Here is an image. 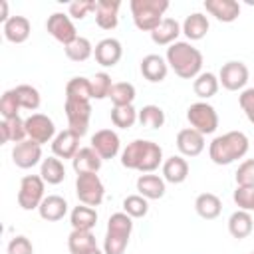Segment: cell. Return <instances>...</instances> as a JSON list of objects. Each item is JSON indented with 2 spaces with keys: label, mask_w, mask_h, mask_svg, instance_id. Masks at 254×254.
Here are the masks:
<instances>
[{
  "label": "cell",
  "mask_w": 254,
  "mask_h": 254,
  "mask_svg": "<svg viewBox=\"0 0 254 254\" xmlns=\"http://www.w3.org/2000/svg\"><path fill=\"white\" fill-rule=\"evenodd\" d=\"M240 107H242V111L246 113V117H248V121L250 123H254V87H248V89H244L242 93H240Z\"/></svg>",
  "instance_id": "cell-49"
},
{
  "label": "cell",
  "mask_w": 254,
  "mask_h": 254,
  "mask_svg": "<svg viewBox=\"0 0 254 254\" xmlns=\"http://www.w3.org/2000/svg\"><path fill=\"white\" fill-rule=\"evenodd\" d=\"M183 34L190 40V42H196V40H202L208 32V18L200 12H192L190 16L185 18L183 22Z\"/></svg>",
  "instance_id": "cell-28"
},
{
  "label": "cell",
  "mask_w": 254,
  "mask_h": 254,
  "mask_svg": "<svg viewBox=\"0 0 254 254\" xmlns=\"http://www.w3.org/2000/svg\"><path fill=\"white\" fill-rule=\"evenodd\" d=\"M218 85H220V81H218V77H216L214 73L202 71V73L196 75V79H194V83H192V89H194V93H196L200 99H208V97L216 95Z\"/></svg>",
  "instance_id": "cell-34"
},
{
  "label": "cell",
  "mask_w": 254,
  "mask_h": 254,
  "mask_svg": "<svg viewBox=\"0 0 254 254\" xmlns=\"http://www.w3.org/2000/svg\"><path fill=\"white\" fill-rule=\"evenodd\" d=\"M38 212H40V216H42L44 220L56 222V220H62V218L65 216V212H67V202H65V198L60 196V194H48V196L42 200Z\"/></svg>",
  "instance_id": "cell-23"
},
{
  "label": "cell",
  "mask_w": 254,
  "mask_h": 254,
  "mask_svg": "<svg viewBox=\"0 0 254 254\" xmlns=\"http://www.w3.org/2000/svg\"><path fill=\"white\" fill-rule=\"evenodd\" d=\"M181 32H183V28L175 18H163V22L151 32V40L157 46H171L177 42Z\"/></svg>",
  "instance_id": "cell-22"
},
{
  "label": "cell",
  "mask_w": 254,
  "mask_h": 254,
  "mask_svg": "<svg viewBox=\"0 0 254 254\" xmlns=\"http://www.w3.org/2000/svg\"><path fill=\"white\" fill-rule=\"evenodd\" d=\"M0 6H2V16H0V20H2V24H4V22L10 18V16H8V2H0Z\"/></svg>",
  "instance_id": "cell-50"
},
{
  "label": "cell",
  "mask_w": 254,
  "mask_h": 254,
  "mask_svg": "<svg viewBox=\"0 0 254 254\" xmlns=\"http://www.w3.org/2000/svg\"><path fill=\"white\" fill-rule=\"evenodd\" d=\"M139 123L147 129H159L165 123V111L159 105H143L137 115Z\"/></svg>",
  "instance_id": "cell-37"
},
{
  "label": "cell",
  "mask_w": 254,
  "mask_h": 254,
  "mask_svg": "<svg viewBox=\"0 0 254 254\" xmlns=\"http://www.w3.org/2000/svg\"><path fill=\"white\" fill-rule=\"evenodd\" d=\"M44 179L40 175H26L20 181V190H18V204L24 210H34L40 208L44 196Z\"/></svg>",
  "instance_id": "cell-7"
},
{
  "label": "cell",
  "mask_w": 254,
  "mask_h": 254,
  "mask_svg": "<svg viewBox=\"0 0 254 254\" xmlns=\"http://www.w3.org/2000/svg\"><path fill=\"white\" fill-rule=\"evenodd\" d=\"M139 111L133 105H123V107H113L111 109V123L119 129H129L135 125Z\"/></svg>",
  "instance_id": "cell-39"
},
{
  "label": "cell",
  "mask_w": 254,
  "mask_h": 254,
  "mask_svg": "<svg viewBox=\"0 0 254 254\" xmlns=\"http://www.w3.org/2000/svg\"><path fill=\"white\" fill-rule=\"evenodd\" d=\"M248 137L242 131H228L218 135L208 145V157L214 165H230L248 153Z\"/></svg>",
  "instance_id": "cell-2"
},
{
  "label": "cell",
  "mask_w": 254,
  "mask_h": 254,
  "mask_svg": "<svg viewBox=\"0 0 254 254\" xmlns=\"http://www.w3.org/2000/svg\"><path fill=\"white\" fill-rule=\"evenodd\" d=\"M113 87V81H111V75L105 73V71H99L91 77V93H93V99H105L109 97V91Z\"/></svg>",
  "instance_id": "cell-42"
},
{
  "label": "cell",
  "mask_w": 254,
  "mask_h": 254,
  "mask_svg": "<svg viewBox=\"0 0 254 254\" xmlns=\"http://www.w3.org/2000/svg\"><path fill=\"white\" fill-rule=\"evenodd\" d=\"M187 177H189V163L185 157L173 155L163 163V179L165 181L179 185V183L187 181Z\"/></svg>",
  "instance_id": "cell-24"
},
{
  "label": "cell",
  "mask_w": 254,
  "mask_h": 254,
  "mask_svg": "<svg viewBox=\"0 0 254 254\" xmlns=\"http://www.w3.org/2000/svg\"><path fill=\"white\" fill-rule=\"evenodd\" d=\"M93 50H95V48L91 46V42H89L87 38H83V36H77L71 44L64 46V52H65V56H67L71 62H85L87 58H91Z\"/></svg>",
  "instance_id": "cell-35"
},
{
  "label": "cell",
  "mask_w": 254,
  "mask_h": 254,
  "mask_svg": "<svg viewBox=\"0 0 254 254\" xmlns=\"http://www.w3.org/2000/svg\"><path fill=\"white\" fill-rule=\"evenodd\" d=\"M69 222L73 230H91L97 224V212L93 206L87 204H79L71 210L69 214Z\"/></svg>",
  "instance_id": "cell-31"
},
{
  "label": "cell",
  "mask_w": 254,
  "mask_h": 254,
  "mask_svg": "<svg viewBox=\"0 0 254 254\" xmlns=\"http://www.w3.org/2000/svg\"><path fill=\"white\" fill-rule=\"evenodd\" d=\"M167 64L183 79H192L200 73L202 54L190 42H175L167 48Z\"/></svg>",
  "instance_id": "cell-3"
},
{
  "label": "cell",
  "mask_w": 254,
  "mask_h": 254,
  "mask_svg": "<svg viewBox=\"0 0 254 254\" xmlns=\"http://www.w3.org/2000/svg\"><path fill=\"white\" fill-rule=\"evenodd\" d=\"M109 99L113 101V107H123V105H133L135 99V85L129 81H117L113 83L109 91Z\"/></svg>",
  "instance_id": "cell-36"
},
{
  "label": "cell",
  "mask_w": 254,
  "mask_h": 254,
  "mask_svg": "<svg viewBox=\"0 0 254 254\" xmlns=\"http://www.w3.org/2000/svg\"><path fill=\"white\" fill-rule=\"evenodd\" d=\"M65 117H67V129H71L75 135L83 137L89 129L91 103L89 101L65 99Z\"/></svg>",
  "instance_id": "cell-8"
},
{
  "label": "cell",
  "mask_w": 254,
  "mask_h": 254,
  "mask_svg": "<svg viewBox=\"0 0 254 254\" xmlns=\"http://www.w3.org/2000/svg\"><path fill=\"white\" fill-rule=\"evenodd\" d=\"M236 187H254V159H246L244 163H240L238 171H236Z\"/></svg>",
  "instance_id": "cell-45"
},
{
  "label": "cell",
  "mask_w": 254,
  "mask_h": 254,
  "mask_svg": "<svg viewBox=\"0 0 254 254\" xmlns=\"http://www.w3.org/2000/svg\"><path fill=\"white\" fill-rule=\"evenodd\" d=\"M52 151L58 159H73L79 151V135H75L71 129L60 131L52 141Z\"/></svg>",
  "instance_id": "cell-16"
},
{
  "label": "cell",
  "mask_w": 254,
  "mask_h": 254,
  "mask_svg": "<svg viewBox=\"0 0 254 254\" xmlns=\"http://www.w3.org/2000/svg\"><path fill=\"white\" fill-rule=\"evenodd\" d=\"M101 161L103 159L95 153L93 147H81L71 159V165L77 175H83V173H97L101 169Z\"/></svg>",
  "instance_id": "cell-21"
},
{
  "label": "cell",
  "mask_w": 254,
  "mask_h": 254,
  "mask_svg": "<svg viewBox=\"0 0 254 254\" xmlns=\"http://www.w3.org/2000/svg\"><path fill=\"white\" fill-rule=\"evenodd\" d=\"M187 119L192 129H196L202 135H210L218 127V115L216 109L206 101H196L187 109Z\"/></svg>",
  "instance_id": "cell-5"
},
{
  "label": "cell",
  "mask_w": 254,
  "mask_h": 254,
  "mask_svg": "<svg viewBox=\"0 0 254 254\" xmlns=\"http://www.w3.org/2000/svg\"><path fill=\"white\" fill-rule=\"evenodd\" d=\"M67 248L71 254H89L97 248V242L91 230H71L67 236Z\"/></svg>",
  "instance_id": "cell-27"
},
{
  "label": "cell",
  "mask_w": 254,
  "mask_h": 254,
  "mask_svg": "<svg viewBox=\"0 0 254 254\" xmlns=\"http://www.w3.org/2000/svg\"><path fill=\"white\" fill-rule=\"evenodd\" d=\"M161 163H163V149L157 143L147 141V139L131 141L121 153V165L125 169L153 173Z\"/></svg>",
  "instance_id": "cell-1"
},
{
  "label": "cell",
  "mask_w": 254,
  "mask_h": 254,
  "mask_svg": "<svg viewBox=\"0 0 254 254\" xmlns=\"http://www.w3.org/2000/svg\"><path fill=\"white\" fill-rule=\"evenodd\" d=\"M250 254H254V252H250Z\"/></svg>",
  "instance_id": "cell-52"
},
{
  "label": "cell",
  "mask_w": 254,
  "mask_h": 254,
  "mask_svg": "<svg viewBox=\"0 0 254 254\" xmlns=\"http://www.w3.org/2000/svg\"><path fill=\"white\" fill-rule=\"evenodd\" d=\"M95 6H97V2H93V0H75V2H71L69 4V16L71 18H75V20H83L89 12H95Z\"/></svg>",
  "instance_id": "cell-47"
},
{
  "label": "cell",
  "mask_w": 254,
  "mask_h": 254,
  "mask_svg": "<svg viewBox=\"0 0 254 254\" xmlns=\"http://www.w3.org/2000/svg\"><path fill=\"white\" fill-rule=\"evenodd\" d=\"M232 198H234V202H236V206L240 210H248V212L254 210V187H250V189L236 187Z\"/></svg>",
  "instance_id": "cell-46"
},
{
  "label": "cell",
  "mask_w": 254,
  "mask_h": 254,
  "mask_svg": "<svg viewBox=\"0 0 254 254\" xmlns=\"http://www.w3.org/2000/svg\"><path fill=\"white\" fill-rule=\"evenodd\" d=\"M218 81L222 83L224 89L228 91H238L246 85L248 81V67L242 64V62H226L222 67H220V73H218Z\"/></svg>",
  "instance_id": "cell-11"
},
{
  "label": "cell",
  "mask_w": 254,
  "mask_h": 254,
  "mask_svg": "<svg viewBox=\"0 0 254 254\" xmlns=\"http://www.w3.org/2000/svg\"><path fill=\"white\" fill-rule=\"evenodd\" d=\"M129 244V236L117 234V232H107L103 240V254H123Z\"/></svg>",
  "instance_id": "cell-44"
},
{
  "label": "cell",
  "mask_w": 254,
  "mask_h": 254,
  "mask_svg": "<svg viewBox=\"0 0 254 254\" xmlns=\"http://www.w3.org/2000/svg\"><path fill=\"white\" fill-rule=\"evenodd\" d=\"M123 212H127L131 218H143L149 212V202L141 194H129L123 200Z\"/></svg>",
  "instance_id": "cell-40"
},
{
  "label": "cell",
  "mask_w": 254,
  "mask_h": 254,
  "mask_svg": "<svg viewBox=\"0 0 254 254\" xmlns=\"http://www.w3.org/2000/svg\"><path fill=\"white\" fill-rule=\"evenodd\" d=\"M131 230H133V218L127 212H115V214L109 216L107 232H117V234L131 236Z\"/></svg>",
  "instance_id": "cell-41"
},
{
  "label": "cell",
  "mask_w": 254,
  "mask_h": 254,
  "mask_svg": "<svg viewBox=\"0 0 254 254\" xmlns=\"http://www.w3.org/2000/svg\"><path fill=\"white\" fill-rule=\"evenodd\" d=\"M0 131H2V143H22L28 137L26 119H22L20 115L12 119H2Z\"/></svg>",
  "instance_id": "cell-26"
},
{
  "label": "cell",
  "mask_w": 254,
  "mask_h": 254,
  "mask_svg": "<svg viewBox=\"0 0 254 254\" xmlns=\"http://www.w3.org/2000/svg\"><path fill=\"white\" fill-rule=\"evenodd\" d=\"M65 99H75V101H91L93 93H91V79L87 77H71L65 85Z\"/></svg>",
  "instance_id": "cell-33"
},
{
  "label": "cell",
  "mask_w": 254,
  "mask_h": 254,
  "mask_svg": "<svg viewBox=\"0 0 254 254\" xmlns=\"http://www.w3.org/2000/svg\"><path fill=\"white\" fill-rule=\"evenodd\" d=\"M75 194L81 204L87 206H99L105 194V187L97 173H83L75 179Z\"/></svg>",
  "instance_id": "cell-6"
},
{
  "label": "cell",
  "mask_w": 254,
  "mask_h": 254,
  "mask_svg": "<svg viewBox=\"0 0 254 254\" xmlns=\"http://www.w3.org/2000/svg\"><path fill=\"white\" fill-rule=\"evenodd\" d=\"M204 8L218 22H234L240 16V4L236 0H204Z\"/></svg>",
  "instance_id": "cell-19"
},
{
  "label": "cell",
  "mask_w": 254,
  "mask_h": 254,
  "mask_svg": "<svg viewBox=\"0 0 254 254\" xmlns=\"http://www.w3.org/2000/svg\"><path fill=\"white\" fill-rule=\"evenodd\" d=\"M137 190L147 200H157L165 194V179H161L159 175L145 173L137 179Z\"/></svg>",
  "instance_id": "cell-25"
},
{
  "label": "cell",
  "mask_w": 254,
  "mask_h": 254,
  "mask_svg": "<svg viewBox=\"0 0 254 254\" xmlns=\"http://www.w3.org/2000/svg\"><path fill=\"white\" fill-rule=\"evenodd\" d=\"M40 177L48 185H60L65 179V167L62 163V159H58V157L44 159L42 161V167H40Z\"/></svg>",
  "instance_id": "cell-32"
},
{
  "label": "cell",
  "mask_w": 254,
  "mask_h": 254,
  "mask_svg": "<svg viewBox=\"0 0 254 254\" xmlns=\"http://www.w3.org/2000/svg\"><path fill=\"white\" fill-rule=\"evenodd\" d=\"M2 32H4V38L12 44H22L30 38V32H32V26H30V20L26 16H10L4 24H2Z\"/></svg>",
  "instance_id": "cell-17"
},
{
  "label": "cell",
  "mask_w": 254,
  "mask_h": 254,
  "mask_svg": "<svg viewBox=\"0 0 254 254\" xmlns=\"http://www.w3.org/2000/svg\"><path fill=\"white\" fill-rule=\"evenodd\" d=\"M167 71H169V64L167 60H163L161 56L157 54H149L141 60V73L147 81L151 83H159L167 77Z\"/></svg>",
  "instance_id": "cell-20"
},
{
  "label": "cell",
  "mask_w": 254,
  "mask_h": 254,
  "mask_svg": "<svg viewBox=\"0 0 254 254\" xmlns=\"http://www.w3.org/2000/svg\"><path fill=\"white\" fill-rule=\"evenodd\" d=\"M252 230H254V220H252V216H250L248 210H240V208H238L236 212L230 214V218H228V232H230L234 238L242 240V238H246Z\"/></svg>",
  "instance_id": "cell-30"
},
{
  "label": "cell",
  "mask_w": 254,
  "mask_h": 254,
  "mask_svg": "<svg viewBox=\"0 0 254 254\" xmlns=\"http://www.w3.org/2000/svg\"><path fill=\"white\" fill-rule=\"evenodd\" d=\"M16 95H18V101L22 105V109H28V111H36L40 107V91L34 87V85H28V83H22L18 87H14Z\"/></svg>",
  "instance_id": "cell-38"
},
{
  "label": "cell",
  "mask_w": 254,
  "mask_h": 254,
  "mask_svg": "<svg viewBox=\"0 0 254 254\" xmlns=\"http://www.w3.org/2000/svg\"><path fill=\"white\" fill-rule=\"evenodd\" d=\"M194 210H196V214H198L200 218L212 220V218H216V216L220 214L222 202H220V198H218L214 192H202V194H198L196 200H194Z\"/></svg>",
  "instance_id": "cell-29"
},
{
  "label": "cell",
  "mask_w": 254,
  "mask_h": 254,
  "mask_svg": "<svg viewBox=\"0 0 254 254\" xmlns=\"http://www.w3.org/2000/svg\"><path fill=\"white\" fill-rule=\"evenodd\" d=\"M93 56H95V62L103 67H113L121 56H123V48H121V42L115 40V38H103L101 42L95 44V50H93Z\"/></svg>",
  "instance_id": "cell-14"
},
{
  "label": "cell",
  "mask_w": 254,
  "mask_h": 254,
  "mask_svg": "<svg viewBox=\"0 0 254 254\" xmlns=\"http://www.w3.org/2000/svg\"><path fill=\"white\" fill-rule=\"evenodd\" d=\"M8 254H34V246L26 236H14L8 242Z\"/></svg>",
  "instance_id": "cell-48"
},
{
  "label": "cell",
  "mask_w": 254,
  "mask_h": 254,
  "mask_svg": "<svg viewBox=\"0 0 254 254\" xmlns=\"http://www.w3.org/2000/svg\"><path fill=\"white\" fill-rule=\"evenodd\" d=\"M89 254H103V252H101V250H99V248H95V250H91V252H89Z\"/></svg>",
  "instance_id": "cell-51"
},
{
  "label": "cell",
  "mask_w": 254,
  "mask_h": 254,
  "mask_svg": "<svg viewBox=\"0 0 254 254\" xmlns=\"http://www.w3.org/2000/svg\"><path fill=\"white\" fill-rule=\"evenodd\" d=\"M119 8L121 2L119 0H97L95 6V22L101 30H113L119 22Z\"/></svg>",
  "instance_id": "cell-18"
},
{
  "label": "cell",
  "mask_w": 254,
  "mask_h": 254,
  "mask_svg": "<svg viewBox=\"0 0 254 254\" xmlns=\"http://www.w3.org/2000/svg\"><path fill=\"white\" fill-rule=\"evenodd\" d=\"M12 161L20 169H32L42 161V145L26 139L22 143H16L12 149Z\"/></svg>",
  "instance_id": "cell-12"
},
{
  "label": "cell",
  "mask_w": 254,
  "mask_h": 254,
  "mask_svg": "<svg viewBox=\"0 0 254 254\" xmlns=\"http://www.w3.org/2000/svg\"><path fill=\"white\" fill-rule=\"evenodd\" d=\"M91 147L95 149V153L101 159H113L119 153L121 141H119V135L115 131H111V129H99L91 137Z\"/></svg>",
  "instance_id": "cell-13"
},
{
  "label": "cell",
  "mask_w": 254,
  "mask_h": 254,
  "mask_svg": "<svg viewBox=\"0 0 254 254\" xmlns=\"http://www.w3.org/2000/svg\"><path fill=\"white\" fill-rule=\"evenodd\" d=\"M26 133H28V139L44 145L48 141H54V137H56V125H54V121L48 115H44V113H32L26 119Z\"/></svg>",
  "instance_id": "cell-9"
},
{
  "label": "cell",
  "mask_w": 254,
  "mask_h": 254,
  "mask_svg": "<svg viewBox=\"0 0 254 254\" xmlns=\"http://www.w3.org/2000/svg\"><path fill=\"white\" fill-rule=\"evenodd\" d=\"M22 109L20 101H18V95L14 89H8L4 91V95L0 97V115L4 119H12V117H18V111Z\"/></svg>",
  "instance_id": "cell-43"
},
{
  "label": "cell",
  "mask_w": 254,
  "mask_h": 254,
  "mask_svg": "<svg viewBox=\"0 0 254 254\" xmlns=\"http://www.w3.org/2000/svg\"><path fill=\"white\" fill-rule=\"evenodd\" d=\"M129 8H131L135 26L143 32H153L163 22V14L167 12L169 2L167 0H131Z\"/></svg>",
  "instance_id": "cell-4"
},
{
  "label": "cell",
  "mask_w": 254,
  "mask_h": 254,
  "mask_svg": "<svg viewBox=\"0 0 254 254\" xmlns=\"http://www.w3.org/2000/svg\"><path fill=\"white\" fill-rule=\"evenodd\" d=\"M177 149L181 151L183 157H196L204 149V135L192 127L181 129L177 133Z\"/></svg>",
  "instance_id": "cell-15"
},
{
  "label": "cell",
  "mask_w": 254,
  "mask_h": 254,
  "mask_svg": "<svg viewBox=\"0 0 254 254\" xmlns=\"http://www.w3.org/2000/svg\"><path fill=\"white\" fill-rule=\"evenodd\" d=\"M46 30H48L50 36H54V38H56L60 44H64V46L71 44V42L77 38V30H75L71 18H69L67 14H62V12H54V14L48 18Z\"/></svg>",
  "instance_id": "cell-10"
}]
</instances>
